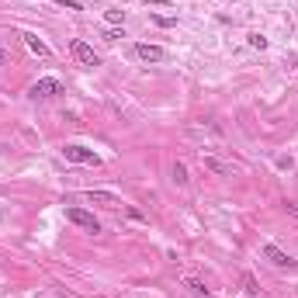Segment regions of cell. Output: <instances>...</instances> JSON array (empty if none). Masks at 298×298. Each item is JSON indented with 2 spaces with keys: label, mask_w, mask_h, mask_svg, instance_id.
<instances>
[{
  "label": "cell",
  "mask_w": 298,
  "mask_h": 298,
  "mask_svg": "<svg viewBox=\"0 0 298 298\" xmlns=\"http://www.w3.org/2000/svg\"><path fill=\"white\" fill-rule=\"evenodd\" d=\"M201 163H205V170H212V173H219V177H232V166L222 163V159H215V156H205V152H201Z\"/></svg>",
  "instance_id": "9c48e42d"
},
{
  "label": "cell",
  "mask_w": 298,
  "mask_h": 298,
  "mask_svg": "<svg viewBox=\"0 0 298 298\" xmlns=\"http://www.w3.org/2000/svg\"><path fill=\"white\" fill-rule=\"evenodd\" d=\"M136 56H139L143 63H163V59H166V49L149 45V42H139V45H136Z\"/></svg>",
  "instance_id": "8992f818"
},
{
  "label": "cell",
  "mask_w": 298,
  "mask_h": 298,
  "mask_svg": "<svg viewBox=\"0 0 298 298\" xmlns=\"http://www.w3.org/2000/svg\"><path fill=\"white\" fill-rule=\"evenodd\" d=\"M90 205H101V208H122V198H115V194H108V191H87L83 194Z\"/></svg>",
  "instance_id": "52a82bcc"
},
{
  "label": "cell",
  "mask_w": 298,
  "mask_h": 298,
  "mask_svg": "<svg viewBox=\"0 0 298 298\" xmlns=\"http://www.w3.org/2000/svg\"><path fill=\"white\" fill-rule=\"evenodd\" d=\"M104 17H108L111 24H122V21H125V10H118V7H108V10H104Z\"/></svg>",
  "instance_id": "4fadbf2b"
},
{
  "label": "cell",
  "mask_w": 298,
  "mask_h": 298,
  "mask_svg": "<svg viewBox=\"0 0 298 298\" xmlns=\"http://www.w3.org/2000/svg\"><path fill=\"white\" fill-rule=\"evenodd\" d=\"M239 281H243V292H246V295H260V288H257V278H253V274H243V278H239Z\"/></svg>",
  "instance_id": "8fae6325"
},
{
  "label": "cell",
  "mask_w": 298,
  "mask_h": 298,
  "mask_svg": "<svg viewBox=\"0 0 298 298\" xmlns=\"http://www.w3.org/2000/svg\"><path fill=\"white\" fill-rule=\"evenodd\" d=\"M70 52H73V59L80 63V66H101V56H97L83 38H76L73 45H70Z\"/></svg>",
  "instance_id": "7a4b0ae2"
},
{
  "label": "cell",
  "mask_w": 298,
  "mask_h": 298,
  "mask_svg": "<svg viewBox=\"0 0 298 298\" xmlns=\"http://www.w3.org/2000/svg\"><path fill=\"white\" fill-rule=\"evenodd\" d=\"M21 38H24V45H28V49H31L35 56H52V49H49V45H45V42H42V38H38L35 31H24Z\"/></svg>",
  "instance_id": "ba28073f"
},
{
  "label": "cell",
  "mask_w": 298,
  "mask_h": 298,
  "mask_svg": "<svg viewBox=\"0 0 298 298\" xmlns=\"http://www.w3.org/2000/svg\"><path fill=\"white\" fill-rule=\"evenodd\" d=\"M28 94H31L35 101H38V97L45 101V97H56V94H66V87H63L59 80H52V76H45V80H38V83H35V87H31Z\"/></svg>",
  "instance_id": "3957f363"
},
{
  "label": "cell",
  "mask_w": 298,
  "mask_h": 298,
  "mask_svg": "<svg viewBox=\"0 0 298 298\" xmlns=\"http://www.w3.org/2000/svg\"><path fill=\"white\" fill-rule=\"evenodd\" d=\"M250 45H253V49H267V38H264V35H250Z\"/></svg>",
  "instance_id": "9a60e30c"
},
{
  "label": "cell",
  "mask_w": 298,
  "mask_h": 298,
  "mask_svg": "<svg viewBox=\"0 0 298 298\" xmlns=\"http://www.w3.org/2000/svg\"><path fill=\"white\" fill-rule=\"evenodd\" d=\"M288 215H295V219H298V201H288Z\"/></svg>",
  "instance_id": "ac0fdd59"
},
{
  "label": "cell",
  "mask_w": 298,
  "mask_h": 298,
  "mask_svg": "<svg viewBox=\"0 0 298 298\" xmlns=\"http://www.w3.org/2000/svg\"><path fill=\"white\" fill-rule=\"evenodd\" d=\"M184 285H187V288H191V292H194V295H198V298H212V292H208V288H205V285H201L198 278H187Z\"/></svg>",
  "instance_id": "30bf717a"
},
{
  "label": "cell",
  "mask_w": 298,
  "mask_h": 298,
  "mask_svg": "<svg viewBox=\"0 0 298 298\" xmlns=\"http://www.w3.org/2000/svg\"><path fill=\"white\" fill-rule=\"evenodd\" d=\"M260 253H264V257H267V260H271V264H274V267H281V271H285V267H288V271H292V267H295V260H292V257H288V253H285V250H278V246H274V243H267V246H264V250H260Z\"/></svg>",
  "instance_id": "5b68a950"
},
{
  "label": "cell",
  "mask_w": 298,
  "mask_h": 298,
  "mask_svg": "<svg viewBox=\"0 0 298 298\" xmlns=\"http://www.w3.org/2000/svg\"><path fill=\"white\" fill-rule=\"evenodd\" d=\"M173 180H177V184H180V187H184V184H187V166H184V163H180V159H177V163H173Z\"/></svg>",
  "instance_id": "7c38bea8"
},
{
  "label": "cell",
  "mask_w": 298,
  "mask_h": 298,
  "mask_svg": "<svg viewBox=\"0 0 298 298\" xmlns=\"http://www.w3.org/2000/svg\"><path fill=\"white\" fill-rule=\"evenodd\" d=\"M0 63H7V52H3V49H0Z\"/></svg>",
  "instance_id": "d6986e66"
},
{
  "label": "cell",
  "mask_w": 298,
  "mask_h": 298,
  "mask_svg": "<svg viewBox=\"0 0 298 298\" xmlns=\"http://www.w3.org/2000/svg\"><path fill=\"white\" fill-rule=\"evenodd\" d=\"M56 3H63V7H66V10H80V7H83V3H80V0H56Z\"/></svg>",
  "instance_id": "2e32d148"
},
{
  "label": "cell",
  "mask_w": 298,
  "mask_h": 298,
  "mask_svg": "<svg viewBox=\"0 0 298 298\" xmlns=\"http://www.w3.org/2000/svg\"><path fill=\"white\" fill-rule=\"evenodd\" d=\"M152 24H159V28H173V24H177V17H163V14H152Z\"/></svg>",
  "instance_id": "5bb4252c"
},
{
  "label": "cell",
  "mask_w": 298,
  "mask_h": 298,
  "mask_svg": "<svg viewBox=\"0 0 298 298\" xmlns=\"http://www.w3.org/2000/svg\"><path fill=\"white\" fill-rule=\"evenodd\" d=\"M118 38H125V35H122V31H115V28H111V31H104V42H118Z\"/></svg>",
  "instance_id": "e0dca14e"
},
{
  "label": "cell",
  "mask_w": 298,
  "mask_h": 298,
  "mask_svg": "<svg viewBox=\"0 0 298 298\" xmlns=\"http://www.w3.org/2000/svg\"><path fill=\"white\" fill-rule=\"evenodd\" d=\"M63 156H66L70 163H90V166H97V163H101V156H97L94 149H87V146H76V143H70V146L63 149Z\"/></svg>",
  "instance_id": "6da1fadb"
},
{
  "label": "cell",
  "mask_w": 298,
  "mask_h": 298,
  "mask_svg": "<svg viewBox=\"0 0 298 298\" xmlns=\"http://www.w3.org/2000/svg\"><path fill=\"white\" fill-rule=\"evenodd\" d=\"M66 219L73 225H80V229H87V232H101V222H97L87 208H66Z\"/></svg>",
  "instance_id": "277c9868"
}]
</instances>
